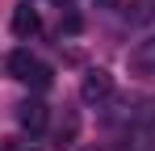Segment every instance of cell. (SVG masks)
<instances>
[{
    "mask_svg": "<svg viewBox=\"0 0 155 151\" xmlns=\"http://www.w3.org/2000/svg\"><path fill=\"white\" fill-rule=\"evenodd\" d=\"M113 92V76L105 72V67H92V72L84 76V84H80V97L88 101V105H97V101H105Z\"/></svg>",
    "mask_w": 155,
    "mask_h": 151,
    "instance_id": "cell-1",
    "label": "cell"
},
{
    "mask_svg": "<svg viewBox=\"0 0 155 151\" xmlns=\"http://www.w3.org/2000/svg\"><path fill=\"white\" fill-rule=\"evenodd\" d=\"M130 72L134 76H155V34L143 38V42H134V50H130Z\"/></svg>",
    "mask_w": 155,
    "mask_h": 151,
    "instance_id": "cell-2",
    "label": "cell"
},
{
    "mask_svg": "<svg viewBox=\"0 0 155 151\" xmlns=\"http://www.w3.org/2000/svg\"><path fill=\"white\" fill-rule=\"evenodd\" d=\"M38 13H34V8H29V4H17V8H13V34H17V38H34V34H38Z\"/></svg>",
    "mask_w": 155,
    "mask_h": 151,
    "instance_id": "cell-3",
    "label": "cell"
},
{
    "mask_svg": "<svg viewBox=\"0 0 155 151\" xmlns=\"http://www.w3.org/2000/svg\"><path fill=\"white\" fill-rule=\"evenodd\" d=\"M76 134H80V113H76V109H67V113H63V122L54 126V147H59V151L71 147V143H76Z\"/></svg>",
    "mask_w": 155,
    "mask_h": 151,
    "instance_id": "cell-4",
    "label": "cell"
},
{
    "mask_svg": "<svg viewBox=\"0 0 155 151\" xmlns=\"http://www.w3.org/2000/svg\"><path fill=\"white\" fill-rule=\"evenodd\" d=\"M17 122L25 126L29 134H34V130H42V126H46V105H42V101H25V105L17 109Z\"/></svg>",
    "mask_w": 155,
    "mask_h": 151,
    "instance_id": "cell-5",
    "label": "cell"
},
{
    "mask_svg": "<svg viewBox=\"0 0 155 151\" xmlns=\"http://www.w3.org/2000/svg\"><path fill=\"white\" fill-rule=\"evenodd\" d=\"M4 67H8V76H13V80H21V84H25V80H29V72L38 67V59H34L29 50H13Z\"/></svg>",
    "mask_w": 155,
    "mask_h": 151,
    "instance_id": "cell-6",
    "label": "cell"
},
{
    "mask_svg": "<svg viewBox=\"0 0 155 151\" xmlns=\"http://www.w3.org/2000/svg\"><path fill=\"white\" fill-rule=\"evenodd\" d=\"M126 21L130 25H151L155 21V0H134L126 8Z\"/></svg>",
    "mask_w": 155,
    "mask_h": 151,
    "instance_id": "cell-7",
    "label": "cell"
},
{
    "mask_svg": "<svg viewBox=\"0 0 155 151\" xmlns=\"http://www.w3.org/2000/svg\"><path fill=\"white\" fill-rule=\"evenodd\" d=\"M51 80H54V76H51V67H46V63H38V67L29 72V80H25V84H34V88H51Z\"/></svg>",
    "mask_w": 155,
    "mask_h": 151,
    "instance_id": "cell-8",
    "label": "cell"
},
{
    "mask_svg": "<svg viewBox=\"0 0 155 151\" xmlns=\"http://www.w3.org/2000/svg\"><path fill=\"white\" fill-rule=\"evenodd\" d=\"M63 29H67V34H80V29H84V17H80V13H63Z\"/></svg>",
    "mask_w": 155,
    "mask_h": 151,
    "instance_id": "cell-9",
    "label": "cell"
},
{
    "mask_svg": "<svg viewBox=\"0 0 155 151\" xmlns=\"http://www.w3.org/2000/svg\"><path fill=\"white\" fill-rule=\"evenodd\" d=\"M92 4H97V8H117L122 0H92Z\"/></svg>",
    "mask_w": 155,
    "mask_h": 151,
    "instance_id": "cell-10",
    "label": "cell"
}]
</instances>
